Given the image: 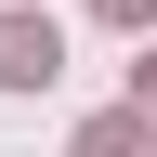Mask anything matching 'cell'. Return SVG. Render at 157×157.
<instances>
[{
    "mask_svg": "<svg viewBox=\"0 0 157 157\" xmlns=\"http://www.w3.org/2000/svg\"><path fill=\"white\" fill-rule=\"evenodd\" d=\"M105 26H157V0H105Z\"/></svg>",
    "mask_w": 157,
    "mask_h": 157,
    "instance_id": "cell-3",
    "label": "cell"
},
{
    "mask_svg": "<svg viewBox=\"0 0 157 157\" xmlns=\"http://www.w3.org/2000/svg\"><path fill=\"white\" fill-rule=\"evenodd\" d=\"M131 105H144V131H157V52H144V78H131Z\"/></svg>",
    "mask_w": 157,
    "mask_h": 157,
    "instance_id": "cell-4",
    "label": "cell"
},
{
    "mask_svg": "<svg viewBox=\"0 0 157 157\" xmlns=\"http://www.w3.org/2000/svg\"><path fill=\"white\" fill-rule=\"evenodd\" d=\"M52 66H66L52 13H0V92H52Z\"/></svg>",
    "mask_w": 157,
    "mask_h": 157,
    "instance_id": "cell-1",
    "label": "cell"
},
{
    "mask_svg": "<svg viewBox=\"0 0 157 157\" xmlns=\"http://www.w3.org/2000/svg\"><path fill=\"white\" fill-rule=\"evenodd\" d=\"M78 157H157L144 105H105V118H78Z\"/></svg>",
    "mask_w": 157,
    "mask_h": 157,
    "instance_id": "cell-2",
    "label": "cell"
}]
</instances>
